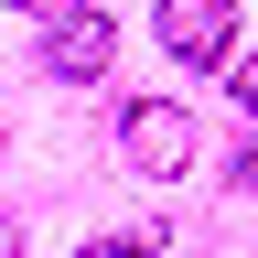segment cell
Masks as SVG:
<instances>
[{
  "instance_id": "1",
  "label": "cell",
  "mask_w": 258,
  "mask_h": 258,
  "mask_svg": "<svg viewBox=\"0 0 258 258\" xmlns=\"http://www.w3.org/2000/svg\"><path fill=\"white\" fill-rule=\"evenodd\" d=\"M118 151H129V172L172 183L183 161H194V118H183V108H161V97H140V108L118 118Z\"/></svg>"
},
{
  "instance_id": "2",
  "label": "cell",
  "mask_w": 258,
  "mask_h": 258,
  "mask_svg": "<svg viewBox=\"0 0 258 258\" xmlns=\"http://www.w3.org/2000/svg\"><path fill=\"white\" fill-rule=\"evenodd\" d=\"M108 54H118V22L108 11H54L43 22V64H54V76H108Z\"/></svg>"
},
{
  "instance_id": "3",
  "label": "cell",
  "mask_w": 258,
  "mask_h": 258,
  "mask_svg": "<svg viewBox=\"0 0 258 258\" xmlns=\"http://www.w3.org/2000/svg\"><path fill=\"white\" fill-rule=\"evenodd\" d=\"M161 43H172L183 64H226V43H237V0H161Z\"/></svg>"
},
{
  "instance_id": "4",
  "label": "cell",
  "mask_w": 258,
  "mask_h": 258,
  "mask_svg": "<svg viewBox=\"0 0 258 258\" xmlns=\"http://www.w3.org/2000/svg\"><path fill=\"white\" fill-rule=\"evenodd\" d=\"M237 108H247V118H258V43H247V54H237Z\"/></svg>"
},
{
  "instance_id": "5",
  "label": "cell",
  "mask_w": 258,
  "mask_h": 258,
  "mask_svg": "<svg viewBox=\"0 0 258 258\" xmlns=\"http://www.w3.org/2000/svg\"><path fill=\"white\" fill-rule=\"evenodd\" d=\"M76 258H151V237H108V247H76Z\"/></svg>"
},
{
  "instance_id": "6",
  "label": "cell",
  "mask_w": 258,
  "mask_h": 258,
  "mask_svg": "<svg viewBox=\"0 0 258 258\" xmlns=\"http://www.w3.org/2000/svg\"><path fill=\"white\" fill-rule=\"evenodd\" d=\"M237 194H258V140H247V151H237Z\"/></svg>"
},
{
  "instance_id": "7",
  "label": "cell",
  "mask_w": 258,
  "mask_h": 258,
  "mask_svg": "<svg viewBox=\"0 0 258 258\" xmlns=\"http://www.w3.org/2000/svg\"><path fill=\"white\" fill-rule=\"evenodd\" d=\"M0 258H22V226H11V215H0Z\"/></svg>"
}]
</instances>
